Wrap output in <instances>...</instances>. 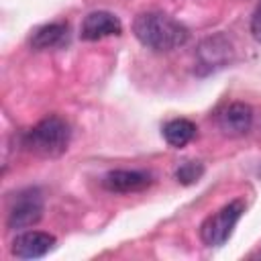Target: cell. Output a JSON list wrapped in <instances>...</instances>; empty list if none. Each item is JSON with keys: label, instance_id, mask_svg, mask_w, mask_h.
Wrapping results in <instances>:
<instances>
[{"label": "cell", "instance_id": "6da1fadb", "mask_svg": "<svg viewBox=\"0 0 261 261\" xmlns=\"http://www.w3.org/2000/svg\"><path fill=\"white\" fill-rule=\"evenodd\" d=\"M133 33L141 45L153 51H173L188 43L190 31L186 24L165 12H143L133 22Z\"/></svg>", "mask_w": 261, "mask_h": 261}, {"label": "cell", "instance_id": "7a4b0ae2", "mask_svg": "<svg viewBox=\"0 0 261 261\" xmlns=\"http://www.w3.org/2000/svg\"><path fill=\"white\" fill-rule=\"evenodd\" d=\"M71 128L61 116H47L22 135V147L39 157L53 159L67 151Z\"/></svg>", "mask_w": 261, "mask_h": 261}, {"label": "cell", "instance_id": "3957f363", "mask_svg": "<svg viewBox=\"0 0 261 261\" xmlns=\"http://www.w3.org/2000/svg\"><path fill=\"white\" fill-rule=\"evenodd\" d=\"M243 212H245V202L243 200H232V202L224 204L218 212L210 214L200 224V237H202L204 245L206 247L224 245L230 239V234H232L237 222L241 220Z\"/></svg>", "mask_w": 261, "mask_h": 261}, {"label": "cell", "instance_id": "277c9868", "mask_svg": "<svg viewBox=\"0 0 261 261\" xmlns=\"http://www.w3.org/2000/svg\"><path fill=\"white\" fill-rule=\"evenodd\" d=\"M43 194L39 188H27L10 198L6 212V226L10 230H20L37 224L43 218Z\"/></svg>", "mask_w": 261, "mask_h": 261}, {"label": "cell", "instance_id": "5b68a950", "mask_svg": "<svg viewBox=\"0 0 261 261\" xmlns=\"http://www.w3.org/2000/svg\"><path fill=\"white\" fill-rule=\"evenodd\" d=\"M216 124L226 137H243L253 124V110L245 102H230L216 112Z\"/></svg>", "mask_w": 261, "mask_h": 261}, {"label": "cell", "instance_id": "8992f818", "mask_svg": "<svg viewBox=\"0 0 261 261\" xmlns=\"http://www.w3.org/2000/svg\"><path fill=\"white\" fill-rule=\"evenodd\" d=\"M153 184V175L143 169H112L102 177V186L114 194L143 192Z\"/></svg>", "mask_w": 261, "mask_h": 261}, {"label": "cell", "instance_id": "52a82bcc", "mask_svg": "<svg viewBox=\"0 0 261 261\" xmlns=\"http://www.w3.org/2000/svg\"><path fill=\"white\" fill-rule=\"evenodd\" d=\"M55 247V237L43 230H24L12 241V255L18 259L45 257Z\"/></svg>", "mask_w": 261, "mask_h": 261}, {"label": "cell", "instance_id": "ba28073f", "mask_svg": "<svg viewBox=\"0 0 261 261\" xmlns=\"http://www.w3.org/2000/svg\"><path fill=\"white\" fill-rule=\"evenodd\" d=\"M120 33H122V22L118 20V16L106 10H94L84 18L80 37L84 41H98L110 35H120Z\"/></svg>", "mask_w": 261, "mask_h": 261}, {"label": "cell", "instance_id": "9c48e42d", "mask_svg": "<svg viewBox=\"0 0 261 261\" xmlns=\"http://www.w3.org/2000/svg\"><path fill=\"white\" fill-rule=\"evenodd\" d=\"M230 59H232V47L224 35H216V37L206 39L198 49L200 67H206L204 73L214 71L218 67H224L226 63H230Z\"/></svg>", "mask_w": 261, "mask_h": 261}, {"label": "cell", "instance_id": "30bf717a", "mask_svg": "<svg viewBox=\"0 0 261 261\" xmlns=\"http://www.w3.org/2000/svg\"><path fill=\"white\" fill-rule=\"evenodd\" d=\"M67 35H69V27L65 22H49V24L39 27L31 35V47L37 51L55 49L67 43Z\"/></svg>", "mask_w": 261, "mask_h": 261}, {"label": "cell", "instance_id": "8fae6325", "mask_svg": "<svg viewBox=\"0 0 261 261\" xmlns=\"http://www.w3.org/2000/svg\"><path fill=\"white\" fill-rule=\"evenodd\" d=\"M196 137V124L188 118H173L163 124V139L171 147H186Z\"/></svg>", "mask_w": 261, "mask_h": 261}, {"label": "cell", "instance_id": "7c38bea8", "mask_svg": "<svg viewBox=\"0 0 261 261\" xmlns=\"http://www.w3.org/2000/svg\"><path fill=\"white\" fill-rule=\"evenodd\" d=\"M204 175V165L200 161H186L175 169V179L184 186L196 184Z\"/></svg>", "mask_w": 261, "mask_h": 261}, {"label": "cell", "instance_id": "4fadbf2b", "mask_svg": "<svg viewBox=\"0 0 261 261\" xmlns=\"http://www.w3.org/2000/svg\"><path fill=\"white\" fill-rule=\"evenodd\" d=\"M251 33H253L255 41L261 43V4H259L257 10L253 12V18H251Z\"/></svg>", "mask_w": 261, "mask_h": 261}, {"label": "cell", "instance_id": "5bb4252c", "mask_svg": "<svg viewBox=\"0 0 261 261\" xmlns=\"http://www.w3.org/2000/svg\"><path fill=\"white\" fill-rule=\"evenodd\" d=\"M255 257H261V247H259V251L255 253Z\"/></svg>", "mask_w": 261, "mask_h": 261}]
</instances>
